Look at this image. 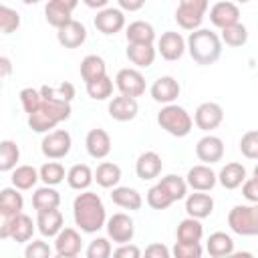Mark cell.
Returning <instances> with one entry per match:
<instances>
[{
  "label": "cell",
  "instance_id": "36",
  "mask_svg": "<svg viewBox=\"0 0 258 258\" xmlns=\"http://www.w3.org/2000/svg\"><path fill=\"white\" fill-rule=\"evenodd\" d=\"M60 204V194L52 187V185H44V187H38L34 194H32V206L36 212L40 210H50V208H58Z\"/></svg>",
  "mask_w": 258,
  "mask_h": 258
},
{
  "label": "cell",
  "instance_id": "28",
  "mask_svg": "<svg viewBox=\"0 0 258 258\" xmlns=\"http://www.w3.org/2000/svg\"><path fill=\"white\" fill-rule=\"evenodd\" d=\"M105 75H107V64L99 54H87L81 60V77H83L85 85H89Z\"/></svg>",
  "mask_w": 258,
  "mask_h": 258
},
{
  "label": "cell",
  "instance_id": "21",
  "mask_svg": "<svg viewBox=\"0 0 258 258\" xmlns=\"http://www.w3.org/2000/svg\"><path fill=\"white\" fill-rule=\"evenodd\" d=\"M139 105L135 97H127V95H119L109 103V115L115 121H131L137 117Z\"/></svg>",
  "mask_w": 258,
  "mask_h": 258
},
{
  "label": "cell",
  "instance_id": "52",
  "mask_svg": "<svg viewBox=\"0 0 258 258\" xmlns=\"http://www.w3.org/2000/svg\"><path fill=\"white\" fill-rule=\"evenodd\" d=\"M117 258H139L141 256V250L135 246V244H119V248L113 252Z\"/></svg>",
  "mask_w": 258,
  "mask_h": 258
},
{
  "label": "cell",
  "instance_id": "23",
  "mask_svg": "<svg viewBox=\"0 0 258 258\" xmlns=\"http://www.w3.org/2000/svg\"><path fill=\"white\" fill-rule=\"evenodd\" d=\"M185 212H187V216L198 218V220L208 218L214 212V200H212V196L202 194V191L185 196Z\"/></svg>",
  "mask_w": 258,
  "mask_h": 258
},
{
  "label": "cell",
  "instance_id": "17",
  "mask_svg": "<svg viewBox=\"0 0 258 258\" xmlns=\"http://www.w3.org/2000/svg\"><path fill=\"white\" fill-rule=\"evenodd\" d=\"M187 185L196 191H210L216 181H218V175L212 171V167L208 163H202V165H194L189 171H187V177H185Z\"/></svg>",
  "mask_w": 258,
  "mask_h": 258
},
{
  "label": "cell",
  "instance_id": "20",
  "mask_svg": "<svg viewBox=\"0 0 258 258\" xmlns=\"http://www.w3.org/2000/svg\"><path fill=\"white\" fill-rule=\"evenodd\" d=\"M210 20L218 28H226L230 24L240 22V8L234 2H216L210 10Z\"/></svg>",
  "mask_w": 258,
  "mask_h": 258
},
{
  "label": "cell",
  "instance_id": "58",
  "mask_svg": "<svg viewBox=\"0 0 258 258\" xmlns=\"http://www.w3.org/2000/svg\"><path fill=\"white\" fill-rule=\"evenodd\" d=\"M24 4H36V2H40V0H22Z\"/></svg>",
  "mask_w": 258,
  "mask_h": 258
},
{
  "label": "cell",
  "instance_id": "48",
  "mask_svg": "<svg viewBox=\"0 0 258 258\" xmlns=\"http://www.w3.org/2000/svg\"><path fill=\"white\" fill-rule=\"evenodd\" d=\"M111 252L113 248L107 238H95L87 248V258H109Z\"/></svg>",
  "mask_w": 258,
  "mask_h": 258
},
{
  "label": "cell",
  "instance_id": "2",
  "mask_svg": "<svg viewBox=\"0 0 258 258\" xmlns=\"http://www.w3.org/2000/svg\"><path fill=\"white\" fill-rule=\"evenodd\" d=\"M187 52L198 64H214L222 54V38L208 28L191 30L187 36Z\"/></svg>",
  "mask_w": 258,
  "mask_h": 258
},
{
  "label": "cell",
  "instance_id": "5",
  "mask_svg": "<svg viewBox=\"0 0 258 258\" xmlns=\"http://www.w3.org/2000/svg\"><path fill=\"white\" fill-rule=\"evenodd\" d=\"M228 226L238 236H258V204L234 206L228 214Z\"/></svg>",
  "mask_w": 258,
  "mask_h": 258
},
{
  "label": "cell",
  "instance_id": "10",
  "mask_svg": "<svg viewBox=\"0 0 258 258\" xmlns=\"http://www.w3.org/2000/svg\"><path fill=\"white\" fill-rule=\"evenodd\" d=\"M222 121H224V109L218 103L208 101V103H202L196 109L194 123L202 131H214V129H218L222 125Z\"/></svg>",
  "mask_w": 258,
  "mask_h": 258
},
{
  "label": "cell",
  "instance_id": "35",
  "mask_svg": "<svg viewBox=\"0 0 258 258\" xmlns=\"http://www.w3.org/2000/svg\"><path fill=\"white\" fill-rule=\"evenodd\" d=\"M12 185L18 189H32L40 179V173L32 165H18L12 169Z\"/></svg>",
  "mask_w": 258,
  "mask_h": 258
},
{
  "label": "cell",
  "instance_id": "31",
  "mask_svg": "<svg viewBox=\"0 0 258 258\" xmlns=\"http://www.w3.org/2000/svg\"><path fill=\"white\" fill-rule=\"evenodd\" d=\"M127 42H137V44H153L155 40V30L149 22L145 20H135L127 26L125 30Z\"/></svg>",
  "mask_w": 258,
  "mask_h": 258
},
{
  "label": "cell",
  "instance_id": "13",
  "mask_svg": "<svg viewBox=\"0 0 258 258\" xmlns=\"http://www.w3.org/2000/svg\"><path fill=\"white\" fill-rule=\"evenodd\" d=\"M125 26V14L119 8H103L95 16V28L103 34H117Z\"/></svg>",
  "mask_w": 258,
  "mask_h": 258
},
{
  "label": "cell",
  "instance_id": "45",
  "mask_svg": "<svg viewBox=\"0 0 258 258\" xmlns=\"http://www.w3.org/2000/svg\"><path fill=\"white\" fill-rule=\"evenodd\" d=\"M20 28V14L14 8H8L6 4L0 6V30L4 34H12Z\"/></svg>",
  "mask_w": 258,
  "mask_h": 258
},
{
  "label": "cell",
  "instance_id": "12",
  "mask_svg": "<svg viewBox=\"0 0 258 258\" xmlns=\"http://www.w3.org/2000/svg\"><path fill=\"white\" fill-rule=\"evenodd\" d=\"M187 48V42L183 40V36L179 32H173V30H167L161 34V38L157 40V50L159 54L165 58V60H177L183 56Z\"/></svg>",
  "mask_w": 258,
  "mask_h": 258
},
{
  "label": "cell",
  "instance_id": "53",
  "mask_svg": "<svg viewBox=\"0 0 258 258\" xmlns=\"http://www.w3.org/2000/svg\"><path fill=\"white\" fill-rule=\"evenodd\" d=\"M145 256H149V258H169V250L163 244H149L145 248Z\"/></svg>",
  "mask_w": 258,
  "mask_h": 258
},
{
  "label": "cell",
  "instance_id": "29",
  "mask_svg": "<svg viewBox=\"0 0 258 258\" xmlns=\"http://www.w3.org/2000/svg\"><path fill=\"white\" fill-rule=\"evenodd\" d=\"M127 58L141 69H147L155 60V48L153 44H137V42H127Z\"/></svg>",
  "mask_w": 258,
  "mask_h": 258
},
{
  "label": "cell",
  "instance_id": "7",
  "mask_svg": "<svg viewBox=\"0 0 258 258\" xmlns=\"http://www.w3.org/2000/svg\"><path fill=\"white\" fill-rule=\"evenodd\" d=\"M71 145H73L71 133L64 129H56V131H50L48 135H44L40 149H42L44 157H48V159H62L69 155Z\"/></svg>",
  "mask_w": 258,
  "mask_h": 258
},
{
  "label": "cell",
  "instance_id": "16",
  "mask_svg": "<svg viewBox=\"0 0 258 258\" xmlns=\"http://www.w3.org/2000/svg\"><path fill=\"white\" fill-rule=\"evenodd\" d=\"M85 147L93 159H103L111 153V137L105 129H91L85 137Z\"/></svg>",
  "mask_w": 258,
  "mask_h": 258
},
{
  "label": "cell",
  "instance_id": "25",
  "mask_svg": "<svg viewBox=\"0 0 258 258\" xmlns=\"http://www.w3.org/2000/svg\"><path fill=\"white\" fill-rule=\"evenodd\" d=\"M206 250L212 258H224V256H232L234 254V240L232 236H228L226 232H214L208 238Z\"/></svg>",
  "mask_w": 258,
  "mask_h": 258
},
{
  "label": "cell",
  "instance_id": "51",
  "mask_svg": "<svg viewBox=\"0 0 258 258\" xmlns=\"http://www.w3.org/2000/svg\"><path fill=\"white\" fill-rule=\"evenodd\" d=\"M242 194L248 202L258 204V177H250L242 183Z\"/></svg>",
  "mask_w": 258,
  "mask_h": 258
},
{
  "label": "cell",
  "instance_id": "1",
  "mask_svg": "<svg viewBox=\"0 0 258 258\" xmlns=\"http://www.w3.org/2000/svg\"><path fill=\"white\" fill-rule=\"evenodd\" d=\"M73 218L75 224L81 228V232L95 234L103 226H107V212L103 206V200L93 191H83L73 202Z\"/></svg>",
  "mask_w": 258,
  "mask_h": 258
},
{
  "label": "cell",
  "instance_id": "30",
  "mask_svg": "<svg viewBox=\"0 0 258 258\" xmlns=\"http://www.w3.org/2000/svg\"><path fill=\"white\" fill-rule=\"evenodd\" d=\"M22 194H18V187H4L0 191V216H18L22 214Z\"/></svg>",
  "mask_w": 258,
  "mask_h": 258
},
{
  "label": "cell",
  "instance_id": "3",
  "mask_svg": "<svg viewBox=\"0 0 258 258\" xmlns=\"http://www.w3.org/2000/svg\"><path fill=\"white\" fill-rule=\"evenodd\" d=\"M69 117H71V103L42 97L40 107L28 115V125L36 133H46L48 129H54L60 121H67Z\"/></svg>",
  "mask_w": 258,
  "mask_h": 258
},
{
  "label": "cell",
  "instance_id": "22",
  "mask_svg": "<svg viewBox=\"0 0 258 258\" xmlns=\"http://www.w3.org/2000/svg\"><path fill=\"white\" fill-rule=\"evenodd\" d=\"M161 167H163V161L161 157L155 153V151H145L137 157V163H135V173L139 179L147 181V179H155L159 173H161Z\"/></svg>",
  "mask_w": 258,
  "mask_h": 258
},
{
  "label": "cell",
  "instance_id": "42",
  "mask_svg": "<svg viewBox=\"0 0 258 258\" xmlns=\"http://www.w3.org/2000/svg\"><path fill=\"white\" fill-rule=\"evenodd\" d=\"M147 204L153 208V210H165L173 204V198L167 194V189L161 185V183H155L153 187H149L147 191Z\"/></svg>",
  "mask_w": 258,
  "mask_h": 258
},
{
  "label": "cell",
  "instance_id": "11",
  "mask_svg": "<svg viewBox=\"0 0 258 258\" xmlns=\"http://www.w3.org/2000/svg\"><path fill=\"white\" fill-rule=\"evenodd\" d=\"M81 234L75 228H62L54 236V250L60 258H75L81 252Z\"/></svg>",
  "mask_w": 258,
  "mask_h": 258
},
{
  "label": "cell",
  "instance_id": "59",
  "mask_svg": "<svg viewBox=\"0 0 258 258\" xmlns=\"http://www.w3.org/2000/svg\"><path fill=\"white\" fill-rule=\"evenodd\" d=\"M254 177H258V165L254 167Z\"/></svg>",
  "mask_w": 258,
  "mask_h": 258
},
{
  "label": "cell",
  "instance_id": "50",
  "mask_svg": "<svg viewBox=\"0 0 258 258\" xmlns=\"http://www.w3.org/2000/svg\"><path fill=\"white\" fill-rule=\"evenodd\" d=\"M50 254H52L50 246L46 242H42V240H32L26 246V250H24V256L26 258H48Z\"/></svg>",
  "mask_w": 258,
  "mask_h": 258
},
{
  "label": "cell",
  "instance_id": "34",
  "mask_svg": "<svg viewBox=\"0 0 258 258\" xmlns=\"http://www.w3.org/2000/svg\"><path fill=\"white\" fill-rule=\"evenodd\" d=\"M71 8H67L62 2L58 0H48V4L44 6V16H46V22L54 28H60L64 26L67 22H71Z\"/></svg>",
  "mask_w": 258,
  "mask_h": 258
},
{
  "label": "cell",
  "instance_id": "57",
  "mask_svg": "<svg viewBox=\"0 0 258 258\" xmlns=\"http://www.w3.org/2000/svg\"><path fill=\"white\" fill-rule=\"evenodd\" d=\"M58 2H62L67 8H71V10H75L77 8V4H79V0H58Z\"/></svg>",
  "mask_w": 258,
  "mask_h": 258
},
{
  "label": "cell",
  "instance_id": "27",
  "mask_svg": "<svg viewBox=\"0 0 258 258\" xmlns=\"http://www.w3.org/2000/svg\"><path fill=\"white\" fill-rule=\"evenodd\" d=\"M202 236H204V226L198 218H191V216L181 220L177 226V232H175L177 242H185V244H198L202 240Z\"/></svg>",
  "mask_w": 258,
  "mask_h": 258
},
{
  "label": "cell",
  "instance_id": "43",
  "mask_svg": "<svg viewBox=\"0 0 258 258\" xmlns=\"http://www.w3.org/2000/svg\"><path fill=\"white\" fill-rule=\"evenodd\" d=\"M38 173H40V179L46 183V185H56V183H60L62 179H64V167L58 163V161H46L40 169H38Z\"/></svg>",
  "mask_w": 258,
  "mask_h": 258
},
{
  "label": "cell",
  "instance_id": "44",
  "mask_svg": "<svg viewBox=\"0 0 258 258\" xmlns=\"http://www.w3.org/2000/svg\"><path fill=\"white\" fill-rule=\"evenodd\" d=\"M40 93L44 99H56V101H67L71 103L75 99V87L71 83H60L58 87H40Z\"/></svg>",
  "mask_w": 258,
  "mask_h": 258
},
{
  "label": "cell",
  "instance_id": "38",
  "mask_svg": "<svg viewBox=\"0 0 258 258\" xmlns=\"http://www.w3.org/2000/svg\"><path fill=\"white\" fill-rule=\"evenodd\" d=\"M20 159V149L12 139L0 141V171H12Z\"/></svg>",
  "mask_w": 258,
  "mask_h": 258
},
{
  "label": "cell",
  "instance_id": "54",
  "mask_svg": "<svg viewBox=\"0 0 258 258\" xmlns=\"http://www.w3.org/2000/svg\"><path fill=\"white\" fill-rule=\"evenodd\" d=\"M117 2H119L121 10H127V12H137L145 4V0H117Z\"/></svg>",
  "mask_w": 258,
  "mask_h": 258
},
{
  "label": "cell",
  "instance_id": "60",
  "mask_svg": "<svg viewBox=\"0 0 258 258\" xmlns=\"http://www.w3.org/2000/svg\"><path fill=\"white\" fill-rule=\"evenodd\" d=\"M236 2H242V4H246V2H250V0H236Z\"/></svg>",
  "mask_w": 258,
  "mask_h": 258
},
{
  "label": "cell",
  "instance_id": "37",
  "mask_svg": "<svg viewBox=\"0 0 258 258\" xmlns=\"http://www.w3.org/2000/svg\"><path fill=\"white\" fill-rule=\"evenodd\" d=\"M34 234V224L32 218L26 214H18L12 220V230H10V238L14 242H28Z\"/></svg>",
  "mask_w": 258,
  "mask_h": 258
},
{
  "label": "cell",
  "instance_id": "19",
  "mask_svg": "<svg viewBox=\"0 0 258 258\" xmlns=\"http://www.w3.org/2000/svg\"><path fill=\"white\" fill-rule=\"evenodd\" d=\"M64 218L60 214L58 208H50V210H40L38 216H36V226H38V232L46 238H54L64 226Z\"/></svg>",
  "mask_w": 258,
  "mask_h": 258
},
{
  "label": "cell",
  "instance_id": "15",
  "mask_svg": "<svg viewBox=\"0 0 258 258\" xmlns=\"http://www.w3.org/2000/svg\"><path fill=\"white\" fill-rule=\"evenodd\" d=\"M179 91H181L179 83H177L173 77H169V75L159 77V79H157V81L151 85V89H149V93H151L153 101L163 103V105L173 103V101L179 97Z\"/></svg>",
  "mask_w": 258,
  "mask_h": 258
},
{
  "label": "cell",
  "instance_id": "14",
  "mask_svg": "<svg viewBox=\"0 0 258 258\" xmlns=\"http://www.w3.org/2000/svg\"><path fill=\"white\" fill-rule=\"evenodd\" d=\"M196 155L200 161L212 165L224 157V141L216 135H206L196 143Z\"/></svg>",
  "mask_w": 258,
  "mask_h": 258
},
{
  "label": "cell",
  "instance_id": "55",
  "mask_svg": "<svg viewBox=\"0 0 258 258\" xmlns=\"http://www.w3.org/2000/svg\"><path fill=\"white\" fill-rule=\"evenodd\" d=\"M0 67H2V77L6 79V77L10 75V71H12V62H10V58H8V56H0Z\"/></svg>",
  "mask_w": 258,
  "mask_h": 258
},
{
  "label": "cell",
  "instance_id": "4",
  "mask_svg": "<svg viewBox=\"0 0 258 258\" xmlns=\"http://www.w3.org/2000/svg\"><path fill=\"white\" fill-rule=\"evenodd\" d=\"M157 123L161 129H165L173 137H185L194 127V119L189 117V113L183 107L173 105V103L165 105L157 113Z\"/></svg>",
  "mask_w": 258,
  "mask_h": 258
},
{
  "label": "cell",
  "instance_id": "40",
  "mask_svg": "<svg viewBox=\"0 0 258 258\" xmlns=\"http://www.w3.org/2000/svg\"><path fill=\"white\" fill-rule=\"evenodd\" d=\"M159 183L167 189V194L173 198V202L183 200V198L187 196V181H185L183 177L175 175V173H169V175L161 177V181H159Z\"/></svg>",
  "mask_w": 258,
  "mask_h": 258
},
{
  "label": "cell",
  "instance_id": "41",
  "mask_svg": "<svg viewBox=\"0 0 258 258\" xmlns=\"http://www.w3.org/2000/svg\"><path fill=\"white\" fill-rule=\"evenodd\" d=\"M87 93H89V97L95 99V101H105V99H109V97L113 95V81L105 75V77H101V79L89 83V85H87Z\"/></svg>",
  "mask_w": 258,
  "mask_h": 258
},
{
  "label": "cell",
  "instance_id": "39",
  "mask_svg": "<svg viewBox=\"0 0 258 258\" xmlns=\"http://www.w3.org/2000/svg\"><path fill=\"white\" fill-rule=\"evenodd\" d=\"M228 46H242V44H246V40H248V30H246V26L244 24H240V22H236V24H230V26H226V28H222V36H220Z\"/></svg>",
  "mask_w": 258,
  "mask_h": 258
},
{
  "label": "cell",
  "instance_id": "46",
  "mask_svg": "<svg viewBox=\"0 0 258 258\" xmlns=\"http://www.w3.org/2000/svg\"><path fill=\"white\" fill-rule=\"evenodd\" d=\"M240 151L246 159H258V129L246 131L240 139Z\"/></svg>",
  "mask_w": 258,
  "mask_h": 258
},
{
  "label": "cell",
  "instance_id": "8",
  "mask_svg": "<svg viewBox=\"0 0 258 258\" xmlns=\"http://www.w3.org/2000/svg\"><path fill=\"white\" fill-rule=\"evenodd\" d=\"M115 85L121 95L127 97H141L145 93V77L137 69H121L115 77Z\"/></svg>",
  "mask_w": 258,
  "mask_h": 258
},
{
  "label": "cell",
  "instance_id": "49",
  "mask_svg": "<svg viewBox=\"0 0 258 258\" xmlns=\"http://www.w3.org/2000/svg\"><path fill=\"white\" fill-rule=\"evenodd\" d=\"M204 254L200 242L198 244H185V242H175L173 246V256L175 258H200Z\"/></svg>",
  "mask_w": 258,
  "mask_h": 258
},
{
  "label": "cell",
  "instance_id": "56",
  "mask_svg": "<svg viewBox=\"0 0 258 258\" xmlns=\"http://www.w3.org/2000/svg\"><path fill=\"white\" fill-rule=\"evenodd\" d=\"M89 8H95V10H103V8H107V4H109V0H83Z\"/></svg>",
  "mask_w": 258,
  "mask_h": 258
},
{
  "label": "cell",
  "instance_id": "18",
  "mask_svg": "<svg viewBox=\"0 0 258 258\" xmlns=\"http://www.w3.org/2000/svg\"><path fill=\"white\" fill-rule=\"evenodd\" d=\"M56 38L64 48H79L87 40V28L79 20H71L64 26L56 28Z\"/></svg>",
  "mask_w": 258,
  "mask_h": 258
},
{
  "label": "cell",
  "instance_id": "9",
  "mask_svg": "<svg viewBox=\"0 0 258 258\" xmlns=\"http://www.w3.org/2000/svg\"><path fill=\"white\" fill-rule=\"evenodd\" d=\"M107 234L117 244H127L135 236V224L127 214H113L107 220Z\"/></svg>",
  "mask_w": 258,
  "mask_h": 258
},
{
  "label": "cell",
  "instance_id": "32",
  "mask_svg": "<svg viewBox=\"0 0 258 258\" xmlns=\"http://www.w3.org/2000/svg\"><path fill=\"white\" fill-rule=\"evenodd\" d=\"M95 179V171L87 163H77L67 171V181L73 189H87Z\"/></svg>",
  "mask_w": 258,
  "mask_h": 258
},
{
  "label": "cell",
  "instance_id": "33",
  "mask_svg": "<svg viewBox=\"0 0 258 258\" xmlns=\"http://www.w3.org/2000/svg\"><path fill=\"white\" fill-rule=\"evenodd\" d=\"M95 181L101 185V187H115L119 181H121V167L113 161H103L97 165L95 169Z\"/></svg>",
  "mask_w": 258,
  "mask_h": 258
},
{
  "label": "cell",
  "instance_id": "6",
  "mask_svg": "<svg viewBox=\"0 0 258 258\" xmlns=\"http://www.w3.org/2000/svg\"><path fill=\"white\" fill-rule=\"evenodd\" d=\"M208 10V0H179L175 10V22L183 30H198L204 22V14Z\"/></svg>",
  "mask_w": 258,
  "mask_h": 258
},
{
  "label": "cell",
  "instance_id": "47",
  "mask_svg": "<svg viewBox=\"0 0 258 258\" xmlns=\"http://www.w3.org/2000/svg\"><path fill=\"white\" fill-rule=\"evenodd\" d=\"M20 103H22V109L30 115L32 111H36L42 103V93L40 89H32V87H26L20 91Z\"/></svg>",
  "mask_w": 258,
  "mask_h": 258
},
{
  "label": "cell",
  "instance_id": "26",
  "mask_svg": "<svg viewBox=\"0 0 258 258\" xmlns=\"http://www.w3.org/2000/svg\"><path fill=\"white\" fill-rule=\"evenodd\" d=\"M218 181L226 187V189H236L246 181V167L242 163H226L222 167V171L218 173Z\"/></svg>",
  "mask_w": 258,
  "mask_h": 258
},
{
  "label": "cell",
  "instance_id": "24",
  "mask_svg": "<svg viewBox=\"0 0 258 258\" xmlns=\"http://www.w3.org/2000/svg\"><path fill=\"white\" fill-rule=\"evenodd\" d=\"M111 200L115 206L125 208V210H139L143 206V198L135 187L129 185H115L111 191Z\"/></svg>",
  "mask_w": 258,
  "mask_h": 258
}]
</instances>
